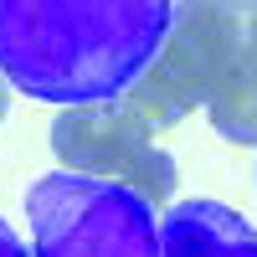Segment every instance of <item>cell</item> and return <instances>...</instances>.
Segmentation results:
<instances>
[{
	"label": "cell",
	"mask_w": 257,
	"mask_h": 257,
	"mask_svg": "<svg viewBox=\"0 0 257 257\" xmlns=\"http://www.w3.org/2000/svg\"><path fill=\"white\" fill-rule=\"evenodd\" d=\"M237 67L257 82V11H252V21H247V41H242V62H237Z\"/></svg>",
	"instance_id": "6"
},
{
	"label": "cell",
	"mask_w": 257,
	"mask_h": 257,
	"mask_svg": "<svg viewBox=\"0 0 257 257\" xmlns=\"http://www.w3.org/2000/svg\"><path fill=\"white\" fill-rule=\"evenodd\" d=\"M175 0H0V72L41 103L118 98L170 31Z\"/></svg>",
	"instance_id": "1"
},
{
	"label": "cell",
	"mask_w": 257,
	"mask_h": 257,
	"mask_svg": "<svg viewBox=\"0 0 257 257\" xmlns=\"http://www.w3.org/2000/svg\"><path fill=\"white\" fill-rule=\"evenodd\" d=\"M247 6H226V0H175L170 31L160 41L155 62L139 72V82L123 98L160 128H175L185 113L206 108V98L221 88V77L242 62L247 41Z\"/></svg>",
	"instance_id": "3"
},
{
	"label": "cell",
	"mask_w": 257,
	"mask_h": 257,
	"mask_svg": "<svg viewBox=\"0 0 257 257\" xmlns=\"http://www.w3.org/2000/svg\"><path fill=\"white\" fill-rule=\"evenodd\" d=\"M226 6H247V11H257V0H226Z\"/></svg>",
	"instance_id": "9"
},
{
	"label": "cell",
	"mask_w": 257,
	"mask_h": 257,
	"mask_svg": "<svg viewBox=\"0 0 257 257\" xmlns=\"http://www.w3.org/2000/svg\"><path fill=\"white\" fill-rule=\"evenodd\" d=\"M0 257H31V247L11 231V221H6V216H0Z\"/></svg>",
	"instance_id": "7"
},
{
	"label": "cell",
	"mask_w": 257,
	"mask_h": 257,
	"mask_svg": "<svg viewBox=\"0 0 257 257\" xmlns=\"http://www.w3.org/2000/svg\"><path fill=\"white\" fill-rule=\"evenodd\" d=\"M11 113V82H6V72H0V118Z\"/></svg>",
	"instance_id": "8"
},
{
	"label": "cell",
	"mask_w": 257,
	"mask_h": 257,
	"mask_svg": "<svg viewBox=\"0 0 257 257\" xmlns=\"http://www.w3.org/2000/svg\"><path fill=\"white\" fill-rule=\"evenodd\" d=\"M31 257H160V216L139 190L77 170L41 175L26 196Z\"/></svg>",
	"instance_id": "2"
},
{
	"label": "cell",
	"mask_w": 257,
	"mask_h": 257,
	"mask_svg": "<svg viewBox=\"0 0 257 257\" xmlns=\"http://www.w3.org/2000/svg\"><path fill=\"white\" fill-rule=\"evenodd\" d=\"M160 257H257V226L221 201H175L160 216Z\"/></svg>",
	"instance_id": "5"
},
{
	"label": "cell",
	"mask_w": 257,
	"mask_h": 257,
	"mask_svg": "<svg viewBox=\"0 0 257 257\" xmlns=\"http://www.w3.org/2000/svg\"><path fill=\"white\" fill-rule=\"evenodd\" d=\"M52 155L62 170L93 180H113L139 190L144 201H175L180 190V165L170 149H160L155 123H149L123 93L118 98H93V103H67L52 118Z\"/></svg>",
	"instance_id": "4"
}]
</instances>
